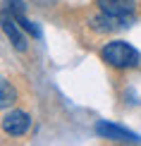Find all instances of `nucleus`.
<instances>
[{"label":"nucleus","mask_w":141,"mask_h":146,"mask_svg":"<svg viewBox=\"0 0 141 146\" xmlns=\"http://www.w3.org/2000/svg\"><path fill=\"white\" fill-rule=\"evenodd\" d=\"M12 103H15V89H12V84L7 79H3V82H0V106L10 108Z\"/></svg>","instance_id":"obj_8"},{"label":"nucleus","mask_w":141,"mask_h":146,"mask_svg":"<svg viewBox=\"0 0 141 146\" xmlns=\"http://www.w3.org/2000/svg\"><path fill=\"white\" fill-rule=\"evenodd\" d=\"M127 19H122V17H113V15H108V12H103L101 10V15L93 19V24L91 27L96 29V31H115V29H120V27H124Z\"/></svg>","instance_id":"obj_7"},{"label":"nucleus","mask_w":141,"mask_h":146,"mask_svg":"<svg viewBox=\"0 0 141 146\" xmlns=\"http://www.w3.org/2000/svg\"><path fill=\"white\" fill-rule=\"evenodd\" d=\"M5 7L12 12V17L17 19V24H19L26 34H31L34 38H41V29L36 27L31 19H26V15H24V3L22 0H5Z\"/></svg>","instance_id":"obj_3"},{"label":"nucleus","mask_w":141,"mask_h":146,"mask_svg":"<svg viewBox=\"0 0 141 146\" xmlns=\"http://www.w3.org/2000/svg\"><path fill=\"white\" fill-rule=\"evenodd\" d=\"M98 7L103 12H108V15H113V17L127 19V17H132L136 12V3L134 0H98Z\"/></svg>","instance_id":"obj_4"},{"label":"nucleus","mask_w":141,"mask_h":146,"mask_svg":"<svg viewBox=\"0 0 141 146\" xmlns=\"http://www.w3.org/2000/svg\"><path fill=\"white\" fill-rule=\"evenodd\" d=\"M101 58L105 60L108 65H113V67H136L141 62L139 50L134 46L124 43V41H113V43H108L101 50Z\"/></svg>","instance_id":"obj_1"},{"label":"nucleus","mask_w":141,"mask_h":146,"mask_svg":"<svg viewBox=\"0 0 141 146\" xmlns=\"http://www.w3.org/2000/svg\"><path fill=\"white\" fill-rule=\"evenodd\" d=\"M29 125H31V117L24 110H12V113L3 115V129L10 137H22L29 129Z\"/></svg>","instance_id":"obj_2"},{"label":"nucleus","mask_w":141,"mask_h":146,"mask_svg":"<svg viewBox=\"0 0 141 146\" xmlns=\"http://www.w3.org/2000/svg\"><path fill=\"white\" fill-rule=\"evenodd\" d=\"M15 17L10 19V10L5 7V12H3V29H5V34H7V38L12 41V46L17 48V50H26V41L19 36V31H17V27H15Z\"/></svg>","instance_id":"obj_6"},{"label":"nucleus","mask_w":141,"mask_h":146,"mask_svg":"<svg viewBox=\"0 0 141 146\" xmlns=\"http://www.w3.org/2000/svg\"><path fill=\"white\" fill-rule=\"evenodd\" d=\"M96 132L101 137H105V139H113V141H129V144H141V139L136 134H132V132H127V129H120V127H115V125H108V122H98L96 125Z\"/></svg>","instance_id":"obj_5"}]
</instances>
